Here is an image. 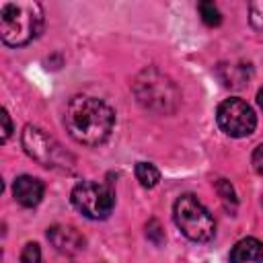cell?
Masks as SVG:
<instances>
[{
    "label": "cell",
    "mask_w": 263,
    "mask_h": 263,
    "mask_svg": "<svg viewBox=\"0 0 263 263\" xmlns=\"http://www.w3.org/2000/svg\"><path fill=\"white\" fill-rule=\"evenodd\" d=\"M47 238L55 247V251H60L64 255H74L84 249V236L74 226L55 224V226L47 228Z\"/></svg>",
    "instance_id": "cell-8"
},
{
    "label": "cell",
    "mask_w": 263,
    "mask_h": 263,
    "mask_svg": "<svg viewBox=\"0 0 263 263\" xmlns=\"http://www.w3.org/2000/svg\"><path fill=\"white\" fill-rule=\"evenodd\" d=\"M249 21L259 33H263V0L249 4Z\"/></svg>",
    "instance_id": "cell-13"
},
{
    "label": "cell",
    "mask_w": 263,
    "mask_h": 263,
    "mask_svg": "<svg viewBox=\"0 0 263 263\" xmlns=\"http://www.w3.org/2000/svg\"><path fill=\"white\" fill-rule=\"evenodd\" d=\"M257 101H259V105H261V109H263V88L257 92Z\"/></svg>",
    "instance_id": "cell-18"
},
{
    "label": "cell",
    "mask_w": 263,
    "mask_h": 263,
    "mask_svg": "<svg viewBox=\"0 0 263 263\" xmlns=\"http://www.w3.org/2000/svg\"><path fill=\"white\" fill-rule=\"evenodd\" d=\"M134 95L144 109H150L154 113H173L181 99L175 82L154 68L144 70L136 78Z\"/></svg>",
    "instance_id": "cell-3"
},
{
    "label": "cell",
    "mask_w": 263,
    "mask_h": 263,
    "mask_svg": "<svg viewBox=\"0 0 263 263\" xmlns=\"http://www.w3.org/2000/svg\"><path fill=\"white\" fill-rule=\"evenodd\" d=\"M12 134V121H10V115L6 109H2V142H6Z\"/></svg>",
    "instance_id": "cell-16"
},
{
    "label": "cell",
    "mask_w": 263,
    "mask_h": 263,
    "mask_svg": "<svg viewBox=\"0 0 263 263\" xmlns=\"http://www.w3.org/2000/svg\"><path fill=\"white\" fill-rule=\"evenodd\" d=\"M21 263H41V249L37 242H27L23 247Z\"/></svg>",
    "instance_id": "cell-14"
},
{
    "label": "cell",
    "mask_w": 263,
    "mask_h": 263,
    "mask_svg": "<svg viewBox=\"0 0 263 263\" xmlns=\"http://www.w3.org/2000/svg\"><path fill=\"white\" fill-rule=\"evenodd\" d=\"M64 125L78 144L99 146L109 140L115 125V113L105 101L88 95H78L70 99L66 107Z\"/></svg>",
    "instance_id": "cell-1"
},
{
    "label": "cell",
    "mask_w": 263,
    "mask_h": 263,
    "mask_svg": "<svg viewBox=\"0 0 263 263\" xmlns=\"http://www.w3.org/2000/svg\"><path fill=\"white\" fill-rule=\"evenodd\" d=\"M216 121H218L220 129L230 138L251 136L255 132V127H257L255 111L242 99H226V101H222L218 105V111H216Z\"/></svg>",
    "instance_id": "cell-7"
},
{
    "label": "cell",
    "mask_w": 263,
    "mask_h": 263,
    "mask_svg": "<svg viewBox=\"0 0 263 263\" xmlns=\"http://www.w3.org/2000/svg\"><path fill=\"white\" fill-rule=\"evenodd\" d=\"M43 29V8L33 0L2 2L0 6V37L10 47H21L39 37Z\"/></svg>",
    "instance_id": "cell-2"
},
{
    "label": "cell",
    "mask_w": 263,
    "mask_h": 263,
    "mask_svg": "<svg viewBox=\"0 0 263 263\" xmlns=\"http://www.w3.org/2000/svg\"><path fill=\"white\" fill-rule=\"evenodd\" d=\"M136 179L140 181V185L142 187H154V185H158V181H160V173H158V168L154 166V164H150V162H138L136 164Z\"/></svg>",
    "instance_id": "cell-11"
},
{
    "label": "cell",
    "mask_w": 263,
    "mask_h": 263,
    "mask_svg": "<svg viewBox=\"0 0 263 263\" xmlns=\"http://www.w3.org/2000/svg\"><path fill=\"white\" fill-rule=\"evenodd\" d=\"M197 10H199V14H201V21L205 23V25H210V27H218L220 23H222V14H220V10H218V6L214 4V2H199L197 4Z\"/></svg>",
    "instance_id": "cell-12"
},
{
    "label": "cell",
    "mask_w": 263,
    "mask_h": 263,
    "mask_svg": "<svg viewBox=\"0 0 263 263\" xmlns=\"http://www.w3.org/2000/svg\"><path fill=\"white\" fill-rule=\"evenodd\" d=\"M43 181L37 179V177H31V175H21L14 179V185H12V195L14 199L23 205V208H35L41 197H43Z\"/></svg>",
    "instance_id": "cell-9"
},
{
    "label": "cell",
    "mask_w": 263,
    "mask_h": 263,
    "mask_svg": "<svg viewBox=\"0 0 263 263\" xmlns=\"http://www.w3.org/2000/svg\"><path fill=\"white\" fill-rule=\"evenodd\" d=\"M230 263H263V242L247 236L230 251Z\"/></svg>",
    "instance_id": "cell-10"
},
{
    "label": "cell",
    "mask_w": 263,
    "mask_h": 263,
    "mask_svg": "<svg viewBox=\"0 0 263 263\" xmlns=\"http://www.w3.org/2000/svg\"><path fill=\"white\" fill-rule=\"evenodd\" d=\"M253 168L259 173V175H263V142L255 148V152H253Z\"/></svg>",
    "instance_id": "cell-17"
},
{
    "label": "cell",
    "mask_w": 263,
    "mask_h": 263,
    "mask_svg": "<svg viewBox=\"0 0 263 263\" xmlns=\"http://www.w3.org/2000/svg\"><path fill=\"white\" fill-rule=\"evenodd\" d=\"M25 152L37 160L41 166L47 168H60V171H72L74 168V156L49 134H45L37 125H25L21 136Z\"/></svg>",
    "instance_id": "cell-5"
},
{
    "label": "cell",
    "mask_w": 263,
    "mask_h": 263,
    "mask_svg": "<svg viewBox=\"0 0 263 263\" xmlns=\"http://www.w3.org/2000/svg\"><path fill=\"white\" fill-rule=\"evenodd\" d=\"M218 191H220V195H222V199L228 203V201H232V205H236V197H234V189H232V185L228 183V181H224V179H220L218 181Z\"/></svg>",
    "instance_id": "cell-15"
},
{
    "label": "cell",
    "mask_w": 263,
    "mask_h": 263,
    "mask_svg": "<svg viewBox=\"0 0 263 263\" xmlns=\"http://www.w3.org/2000/svg\"><path fill=\"white\" fill-rule=\"evenodd\" d=\"M72 205L90 220H105L115 203L113 189L97 181H82L72 189Z\"/></svg>",
    "instance_id": "cell-6"
},
{
    "label": "cell",
    "mask_w": 263,
    "mask_h": 263,
    "mask_svg": "<svg viewBox=\"0 0 263 263\" xmlns=\"http://www.w3.org/2000/svg\"><path fill=\"white\" fill-rule=\"evenodd\" d=\"M175 224L193 242H208L216 234V222L208 208L191 193L181 195L173 208Z\"/></svg>",
    "instance_id": "cell-4"
}]
</instances>
